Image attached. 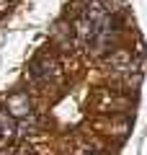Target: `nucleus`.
I'll use <instances>...</instances> for the list:
<instances>
[{"label": "nucleus", "mask_w": 147, "mask_h": 155, "mask_svg": "<svg viewBox=\"0 0 147 155\" xmlns=\"http://www.w3.org/2000/svg\"><path fill=\"white\" fill-rule=\"evenodd\" d=\"M8 114L13 119H23V116L31 114V98H28V93H13L8 98Z\"/></svg>", "instance_id": "nucleus-1"}, {"label": "nucleus", "mask_w": 147, "mask_h": 155, "mask_svg": "<svg viewBox=\"0 0 147 155\" xmlns=\"http://www.w3.org/2000/svg\"><path fill=\"white\" fill-rule=\"evenodd\" d=\"M0 129H3V134H5V137H11V134L16 132V122H13V116H8L5 111L0 114Z\"/></svg>", "instance_id": "nucleus-2"}, {"label": "nucleus", "mask_w": 147, "mask_h": 155, "mask_svg": "<svg viewBox=\"0 0 147 155\" xmlns=\"http://www.w3.org/2000/svg\"><path fill=\"white\" fill-rule=\"evenodd\" d=\"M8 8V0H0V11H5Z\"/></svg>", "instance_id": "nucleus-3"}]
</instances>
